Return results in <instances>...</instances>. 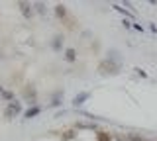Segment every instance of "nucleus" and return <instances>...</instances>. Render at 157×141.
Segmentation results:
<instances>
[{
  "label": "nucleus",
  "mask_w": 157,
  "mask_h": 141,
  "mask_svg": "<svg viewBox=\"0 0 157 141\" xmlns=\"http://www.w3.org/2000/svg\"><path fill=\"white\" fill-rule=\"evenodd\" d=\"M22 114V104H20L18 100H14V102H8L6 104V108H4V118L6 120H14L16 116Z\"/></svg>",
  "instance_id": "obj_1"
},
{
  "label": "nucleus",
  "mask_w": 157,
  "mask_h": 141,
  "mask_svg": "<svg viewBox=\"0 0 157 141\" xmlns=\"http://www.w3.org/2000/svg\"><path fill=\"white\" fill-rule=\"evenodd\" d=\"M18 6H20V12L24 14V18H26V20H32V16H33L32 4H28V2H18Z\"/></svg>",
  "instance_id": "obj_2"
},
{
  "label": "nucleus",
  "mask_w": 157,
  "mask_h": 141,
  "mask_svg": "<svg viewBox=\"0 0 157 141\" xmlns=\"http://www.w3.org/2000/svg\"><path fill=\"white\" fill-rule=\"evenodd\" d=\"M37 114H41V108H39V106H33V108H29V110L24 112V118L29 120V118H36Z\"/></svg>",
  "instance_id": "obj_3"
},
{
  "label": "nucleus",
  "mask_w": 157,
  "mask_h": 141,
  "mask_svg": "<svg viewBox=\"0 0 157 141\" xmlns=\"http://www.w3.org/2000/svg\"><path fill=\"white\" fill-rule=\"evenodd\" d=\"M24 94H26V98H32V104H36L37 100V94H36V88H29V84L24 88Z\"/></svg>",
  "instance_id": "obj_4"
},
{
  "label": "nucleus",
  "mask_w": 157,
  "mask_h": 141,
  "mask_svg": "<svg viewBox=\"0 0 157 141\" xmlns=\"http://www.w3.org/2000/svg\"><path fill=\"white\" fill-rule=\"evenodd\" d=\"M88 96H90L88 92H81L78 96H75V98H73V106H81L82 102H85V100L88 98Z\"/></svg>",
  "instance_id": "obj_5"
},
{
  "label": "nucleus",
  "mask_w": 157,
  "mask_h": 141,
  "mask_svg": "<svg viewBox=\"0 0 157 141\" xmlns=\"http://www.w3.org/2000/svg\"><path fill=\"white\" fill-rule=\"evenodd\" d=\"M112 8H114L116 12H120V14H124L126 18H134L136 14L134 12H130V10H126V8H122V6H118V4H112Z\"/></svg>",
  "instance_id": "obj_6"
},
{
  "label": "nucleus",
  "mask_w": 157,
  "mask_h": 141,
  "mask_svg": "<svg viewBox=\"0 0 157 141\" xmlns=\"http://www.w3.org/2000/svg\"><path fill=\"white\" fill-rule=\"evenodd\" d=\"M65 59H67V61H75V59H77V51L73 49V47L65 49Z\"/></svg>",
  "instance_id": "obj_7"
},
{
  "label": "nucleus",
  "mask_w": 157,
  "mask_h": 141,
  "mask_svg": "<svg viewBox=\"0 0 157 141\" xmlns=\"http://www.w3.org/2000/svg\"><path fill=\"white\" fill-rule=\"evenodd\" d=\"M55 12H57V16H59V18H65V16H67L65 6H61V4H57V6H55Z\"/></svg>",
  "instance_id": "obj_8"
},
{
  "label": "nucleus",
  "mask_w": 157,
  "mask_h": 141,
  "mask_svg": "<svg viewBox=\"0 0 157 141\" xmlns=\"http://www.w3.org/2000/svg\"><path fill=\"white\" fill-rule=\"evenodd\" d=\"M2 94H4V88H2V84H0V98H2Z\"/></svg>",
  "instance_id": "obj_9"
}]
</instances>
